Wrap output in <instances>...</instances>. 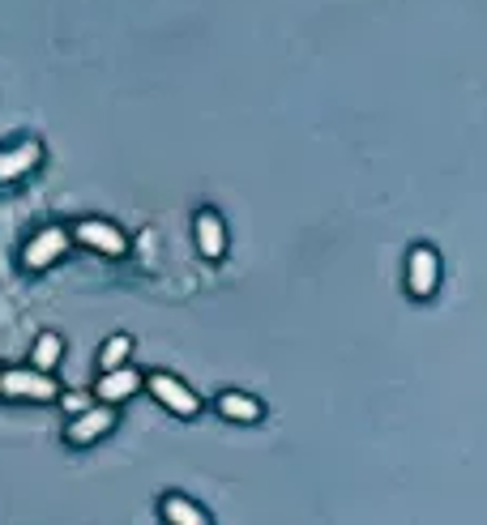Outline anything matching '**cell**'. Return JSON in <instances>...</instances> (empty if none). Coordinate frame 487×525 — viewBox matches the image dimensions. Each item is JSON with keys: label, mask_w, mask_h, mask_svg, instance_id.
I'll list each match as a JSON object with an SVG mask.
<instances>
[{"label": "cell", "mask_w": 487, "mask_h": 525, "mask_svg": "<svg viewBox=\"0 0 487 525\" xmlns=\"http://www.w3.org/2000/svg\"><path fill=\"white\" fill-rule=\"evenodd\" d=\"M0 393L5 397H22V402H52L60 397L56 380L47 372H35V368H9L0 372Z\"/></svg>", "instance_id": "6da1fadb"}, {"label": "cell", "mask_w": 487, "mask_h": 525, "mask_svg": "<svg viewBox=\"0 0 487 525\" xmlns=\"http://www.w3.org/2000/svg\"><path fill=\"white\" fill-rule=\"evenodd\" d=\"M436 282H441V257H436V248L428 244L411 248V261H406V286H411V295L428 299L436 291Z\"/></svg>", "instance_id": "7a4b0ae2"}, {"label": "cell", "mask_w": 487, "mask_h": 525, "mask_svg": "<svg viewBox=\"0 0 487 525\" xmlns=\"http://www.w3.org/2000/svg\"><path fill=\"white\" fill-rule=\"evenodd\" d=\"M150 393L159 397V402L171 410V415H184V419H193L197 410H201V402L193 393H188V385H180L176 376H167V372H154L150 376Z\"/></svg>", "instance_id": "3957f363"}, {"label": "cell", "mask_w": 487, "mask_h": 525, "mask_svg": "<svg viewBox=\"0 0 487 525\" xmlns=\"http://www.w3.org/2000/svg\"><path fill=\"white\" fill-rule=\"evenodd\" d=\"M65 248H69V235H65V231H60V227H43L35 240L26 244L22 265H26V269H47L52 261L65 257Z\"/></svg>", "instance_id": "277c9868"}, {"label": "cell", "mask_w": 487, "mask_h": 525, "mask_svg": "<svg viewBox=\"0 0 487 525\" xmlns=\"http://www.w3.org/2000/svg\"><path fill=\"white\" fill-rule=\"evenodd\" d=\"M107 427H116V410L112 406H90L86 415H77L73 423H69V444H90V440H99Z\"/></svg>", "instance_id": "5b68a950"}, {"label": "cell", "mask_w": 487, "mask_h": 525, "mask_svg": "<svg viewBox=\"0 0 487 525\" xmlns=\"http://www.w3.org/2000/svg\"><path fill=\"white\" fill-rule=\"evenodd\" d=\"M77 240H82L86 248H99L103 257H124V248H129V240L112 227V222H82V227L73 231Z\"/></svg>", "instance_id": "8992f818"}, {"label": "cell", "mask_w": 487, "mask_h": 525, "mask_svg": "<svg viewBox=\"0 0 487 525\" xmlns=\"http://www.w3.org/2000/svg\"><path fill=\"white\" fill-rule=\"evenodd\" d=\"M39 158H43L39 141H22V146L0 150V184H5V180H18V175H26V171H35Z\"/></svg>", "instance_id": "52a82bcc"}, {"label": "cell", "mask_w": 487, "mask_h": 525, "mask_svg": "<svg viewBox=\"0 0 487 525\" xmlns=\"http://www.w3.org/2000/svg\"><path fill=\"white\" fill-rule=\"evenodd\" d=\"M141 389V376L124 363V368H116V372H103V380H99V393L103 397V406H116V402H129V397Z\"/></svg>", "instance_id": "ba28073f"}, {"label": "cell", "mask_w": 487, "mask_h": 525, "mask_svg": "<svg viewBox=\"0 0 487 525\" xmlns=\"http://www.w3.org/2000/svg\"><path fill=\"white\" fill-rule=\"evenodd\" d=\"M197 244H201V252H206L210 261H218L223 257V248H227V231H223V218L218 214H197Z\"/></svg>", "instance_id": "9c48e42d"}, {"label": "cell", "mask_w": 487, "mask_h": 525, "mask_svg": "<svg viewBox=\"0 0 487 525\" xmlns=\"http://www.w3.org/2000/svg\"><path fill=\"white\" fill-rule=\"evenodd\" d=\"M218 410L235 423H257L261 419V402H253V397H244V393H223L218 397Z\"/></svg>", "instance_id": "30bf717a"}, {"label": "cell", "mask_w": 487, "mask_h": 525, "mask_svg": "<svg viewBox=\"0 0 487 525\" xmlns=\"http://www.w3.org/2000/svg\"><path fill=\"white\" fill-rule=\"evenodd\" d=\"M163 517H167L171 525H210V517L201 513L193 500H184V496H167V500H163Z\"/></svg>", "instance_id": "8fae6325"}, {"label": "cell", "mask_w": 487, "mask_h": 525, "mask_svg": "<svg viewBox=\"0 0 487 525\" xmlns=\"http://www.w3.org/2000/svg\"><path fill=\"white\" fill-rule=\"evenodd\" d=\"M60 355H65V342H60V333H39L35 350H30V359H35V372H52Z\"/></svg>", "instance_id": "7c38bea8"}, {"label": "cell", "mask_w": 487, "mask_h": 525, "mask_svg": "<svg viewBox=\"0 0 487 525\" xmlns=\"http://www.w3.org/2000/svg\"><path fill=\"white\" fill-rule=\"evenodd\" d=\"M129 350H133V338H129V333H116V338H107V342H103V355H99L103 372H116V368H124V359H129Z\"/></svg>", "instance_id": "4fadbf2b"}, {"label": "cell", "mask_w": 487, "mask_h": 525, "mask_svg": "<svg viewBox=\"0 0 487 525\" xmlns=\"http://www.w3.org/2000/svg\"><path fill=\"white\" fill-rule=\"evenodd\" d=\"M60 402H65V410H69L73 419H77V415H86V410L94 406V402H90V393H65Z\"/></svg>", "instance_id": "5bb4252c"}]
</instances>
